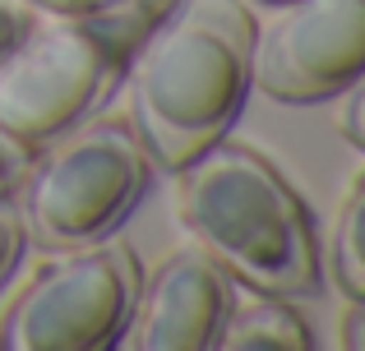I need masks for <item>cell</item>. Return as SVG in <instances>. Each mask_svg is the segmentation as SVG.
<instances>
[{"instance_id":"30bf717a","label":"cell","mask_w":365,"mask_h":351,"mask_svg":"<svg viewBox=\"0 0 365 351\" xmlns=\"http://www.w3.org/2000/svg\"><path fill=\"white\" fill-rule=\"evenodd\" d=\"M19 250H24V226H19V213L0 199V282L19 263Z\"/></svg>"},{"instance_id":"9c48e42d","label":"cell","mask_w":365,"mask_h":351,"mask_svg":"<svg viewBox=\"0 0 365 351\" xmlns=\"http://www.w3.org/2000/svg\"><path fill=\"white\" fill-rule=\"evenodd\" d=\"M333 273L347 296H365V172L333 222Z\"/></svg>"},{"instance_id":"9a60e30c","label":"cell","mask_w":365,"mask_h":351,"mask_svg":"<svg viewBox=\"0 0 365 351\" xmlns=\"http://www.w3.org/2000/svg\"><path fill=\"white\" fill-rule=\"evenodd\" d=\"M342 347L365 351V296H351V310L342 315Z\"/></svg>"},{"instance_id":"7a4b0ae2","label":"cell","mask_w":365,"mask_h":351,"mask_svg":"<svg viewBox=\"0 0 365 351\" xmlns=\"http://www.w3.org/2000/svg\"><path fill=\"white\" fill-rule=\"evenodd\" d=\"M180 217L232 278L264 296H310L319 245L296 189L250 148L217 139L180 167Z\"/></svg>"},{"instance_id":"5bb4252c","label":"cell","mask_w":365,"mask_h":351,"mask_svg":"<svg viewBox=\"0 0 365 351\" xmlns=\"http://www.w3.org/2000/svg\"><path fill=\"white\" fill-rule=\"evenodd\" d=\"M28 9H42V14H98V9H111L120 0H24Z\"/></svg>"},{"instance_id":"5b68a950","label":"cell","mask_w":365,"mask_h":351,"mask_svg":"<svg viewBox=\"0 0 365 351\" xmlns=\"http://www.w3.org/2000/svg\"><path fill=\"white\" fill-rule=\"evenodd\" d=\"M139 296V263L116 241H93L46 259L0 315V351H102L116 347Z\"/></svg>"},{"instance_id":"6da1fadb","label":"cell","mask_w":365,"mask_h":351,"mask_svg":"<svg viewBox=\"0 0 365 351\" xmlns=\"http://www.w3.org/2000/svg\"><path fill=\"white\" fill-rule=\"evenodd\" d=\"M250 23L241 0H171L130 56V111L162 167L180 172L213 148L250 93Z\"/></svg>"},{"instance_id":"7c38bea8","label":"cell","mask_w":365,"mask_h":351,"mask_svg":"<svg viewBox=\"0 0 365 351\" xmlns=\"http://www.w3.org/2000/svg\"><path fill=\"white\" fill-rule=\"evenodd\" d=\"M33 28V9L24 0H0V56L19 42V37Z\"/></svg>"},{"instance_id":"ba28073f","label":"cell","mask_w":365,"mask_h":351,"mask_svg":"<svg viewBox=\"0 0 365 351\" xmlns=\"http://www.w3.org/2000/svg\"><path fill=\"white\" fill-rule=\"evenodd\" d=\"M310 347L314 337L305 319L277 296L227 310L222 333H217V351H310Z\"/></svg>"},{"instance_id":"8fae6325","label":"cell","mask_w":365,"mask_h":351,"mask_svg":"<svg viewBox=\"0 0 365 351\" xmlns=\"http://www.w3.org/2000/svg\"><path fill=\"white\" fill-rule=\"evenodd\" d=\"M338 125H342V135H347L356 148H365V74H361L356 83H351L347 102H342V116H338Z\"/></svg>"},{"instance_id":"4fadbf2b","label":"cell","mask_w":365,"mask_h":351,"mask_svg":"<svg viewBox=\"0 0 365 351\" xmlns=\"http://www.w3.org/2000/svg\"><path fill=\"white\" fill-rule=\"evenodd\" d=\"M24 172H28V153H19V148H9L5 139H0V199L14 194Z\"/></svg>"},{"instance_id":"2e32d148","label":"cell","mask_w":365,"mask_h":351,"mask_svg":"<svg viewBox=\"0 0 365 351\" xmlns=\"http://www.w3.org/2000/svg\"><path fill=\"white\" fill-rule=\"evenodd\" d=\"M264 5H277V0H264Z\"/></svg>"},{"instance_id":"3957f363","label":"cell","mask_w":365,"mask_h":351,"mask_svg":"<svg viewBox=\"0 0 365 351\" xmlns=\"http://www.w3.org/2000/svg\"><path fill=\"white\" fill-rule=\"evenodd\" d=\"M171 0H120L98 14H51L0 56V139L42 153L93 116L120 83L134 46Z\"/></svg>"},{"instance_id":"52a82bcc","label":"cell","mask_w":365,"mask_h":351,"mask_svg":"<svg viewBox=\"0 0 365 351\" xmlns=\"http://www.w3.org/2000/svg\"><path fill=\"white\" fill-rule=\"evenodd\" d=\"M227 310V268L208 250H176L134 296L120 342L134 351H213Z\"/></svg>"},{"instance_id":"277c9868","label":"cell","mask_w":365,"mask_h":351,"mask_svg":"<svg viewBox=\"0 0 365 351\" xmlns=\"http://www.w3.org/2000/svg\"><path fill=\"white\" fill-rule=\"evenodd\" d=\"M19 226L46 250L93 245L130 217L148 189V148L120 120L74 125L19 180Z\"/></svg>"},{"instance_id":"8992f818","label":"cell","mask_w":365,"mask_h":351,"mask_svg":"<svg viewBox=\"0 0 365 351\" xmlns=\"http://www.w3.org/2000/svg\"><path fill=\"white\" fill-rule=\"evenodd\" d=\"M365 74V0H277L255 23L250 83L277 102H319Z\"/></svg>"}]
</instances>
